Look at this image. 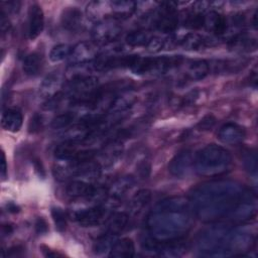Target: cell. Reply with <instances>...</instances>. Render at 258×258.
I'll return each instance as SVG.
<instances>
[{"label": "cell", "instance_id": "obj_8", "mask_svg": "<svg viewBox=\"0 0 258 258\" xmlns=\"http://www.w3.org/2000/svg\"><path fill=\"white\" fill-rule=\"evenodd\" d=\"M256 215V197L249 190H244L240 201L227 216L231 223H243Z\"/></svg>", "mask_w": 258, "mask_h": 258}, {"label": "cell", "instance_id": "obj_16", "mask_svg": "<svg viewBox=\"0 0 258 258\" xmlns=\"http://www.w3.org/2000/svg\"><path fill=\"white\" fill-rule=\"evenodd\" d=\"M204 27L215 34L222 36L228 32L230 25L228 19L224 15L216 11H210L209 13L205 14Z\"/></svg>", "mask_w": 258, "mask_h": 258}, {"label": "cell", "instance_id": "obj_42", "mask_svg": "<svg viewBox=\"0 0 258 258\" xmlns=\"http://www.w3.org/2000/svg\"><path fill=\"white\" fill-rule=\"evenodd\" d=\"M6 172H7V165H6V158L4 152H2V161H1V176L3 178L6 177Z\"/></svg>", "mask_w": 258, "mask_h": 258}, {"label": "cell", "instance_id": "obj_39", "mask_svg": "<svg viewBox=\"0 0 258 258\" xmlns=\"http://www.w3.org/2000/svg\"><path fill=\"white\" fill-rule=\"evenodd\" d=\"M35 231L38 234H45L48 231V226H47V223L45 222L44 219L38 218L35 221Z\"/></svg>", "mask_w": 258, "mask_h": 258}, {"label": "cell", "instance_id": "obj_26", "mask_svg": "<svg viewBox=\"0 0 258 258\" xmlns=\"http://www.w3.org/2000/svg\"><path fill=\"white\" fill-rule=\"evenodd\" d=\"M43 64V59L41 54L37 52H32L28 55L23 60L22 64V70L27 76H36L42 69Z\"/></svg>", "mask_w": 258, "mask_h": 258}, {"label": "cell", "instance_id": "obj_7", "mask_svg": "<svg viewBox=\"0 0 258 258\" xmlns=\"http://www.w3.org/2000/svg\"><path fill=\"white\" fill-rule=\"evenodd\" d=\"M174 2H162L159 8L153 14L152 26L157 30L170 33L173 32L178 25V15Z\"/></svg>", "mask_w": 258, "mask_h": 258}, {"label": "cell", "instance_id": "obj_17", "mask_svg": "<svg viewBox=\"0 0 258 258\" xmlns=\"http://www.w3.org/2000/svg\"><path fill=\"white\" fill-rule=\"evenodd\" d=\"M129 221V215L124 212L113 213L106 221L105 234L116 237L123 232Z\"/></svg>", "mask_w": 258, "mask_h": 258}, {"label": "cell", "instance_id": "obj_3", "mask_svg": "<svg viewBox=\"0 0 258 258\" xmlns=\"http://www.w3.org/2000/svg\"><path fill=\"white\" fill-rule=\"evenodd\" d=\"M197 248L206 257H228L243 254L253 243L250 233L234 229L224 223H216L200 232Z\"/></svg>", "mask_w": 258, "mask_h": 258}, {"label": "cell", "instance_id": "obj_43", "mask_svg": "<svg viewBox=\"0 0 258 258\" xmlns=\"http://www.w3.org/2000/svg\"><path fill=\"white\" fill-rule=\"evenodd\" d=\"M42 252H43L44 256H46V257H56V256H61V254H59V253H57V252H53L52 250H49V249H47V250H42Z\"/></svg>", "mask_w": 258, "mask_h": 258}, {"label": "cell", "instance_id": "obj_25", "mask_svg": "<svg viewBox=\"0 0 258 258\" xmlns=\"http://www.w3.org/2000/svg\"><path fill=\"white\" fill-rule=\"evenodd\" d=\"M151 201V191L149 189L138 190L131 199L129 203V211L132 215L140 214L144 208L148 206Z\"/></svg>", "mask_w": 258, "mask_h": 258}, {"label": "cell", "instance_id": "obj_44", "mask_svg": "<svg viewBox=\"0 0 258 258\" xmlns=\"http://www.w3.org/2000/svg\"><path fill=\"white\" fill-rule=\"evenodd\" d=\"M12 231H13V229L10 225H3L2 226V234L3 235H9Z\"/></svg>", "mask_w": 258, "mask_h": 258}, {"label": "cell", "instance_id": "obj_34", "mask_svg": "<svg viewBox=\"0 0 258 258\" xmlns=\"http://www.w3.org/2000/svg\"><path fill=\"white\" fill-rule=\"evenodd\" d=\"M115 237H112V236H109L107 234L104 233L103 236H101L95 243V246H94V250L96 253H102V252H105L107 250H110L112 244L114 243L113 242V239Z\"/></svg>", "mask_w": 258, "mask_h": 258}, {"label": "cell", "instance_id": "obj_1", "mask_svg": "<svg viewBox=\"0 0 258 258\" xmlns=\"http://www.w3.org/2000/svg\"><path fill=\"white\" fill-rule=\"evenodd\" d=\"M244 190L235 181L212 180L204 182L192 190L189 207L196 217L204 222L226 219L240 201Z\"/></svg>", "mask_w": 258, "mask_h": 258}, {"label": "cell", "instance_id": "obj_10", "mask_svg": "<svg viewBox=\"0 0 258 258\" xmlns=\"http://www.w3.org/2000/svg\"><path fill=\"white\" fill-rule=\"evenodd\" d=\"M194 166V156L189 149H183L177 152L168 163V171L177 178H183L188 175Z\"/></svg>", "mask_w": 258, "mask_h": 258}, {"label": "cell", "instance_id": "obj_33", "mask_svg": "<svg viewBox=\"0 0 258 258\" xmlns=\"http://www.w3.org/2000/svg\"><path fill=\"white\" fill-rule=\"evenodd\" d=\"M51 217L56 230L59 232H63L67 228V216L62 209L58 207H53L51 209Z\"/></svg>", "mask_w": 258, "mask_h": 258}, {"label": "cell", "instance_id": "obj_21", "mask_svg": "<svg viewBox=\"0 0 258 258\" xmlns=\"http://www.w3.org/2000/svg\"><path fill=\"white\" fill-rule=\"evenodd\" d=\"M111 6V15L112 18L126 19L130 17L137 8V3L134 1H126V0H118V1H110Z\"/></svg>", "mask_w": 258, "mask_h": 258}, {"label": "cell", "instance_id": "obj_36", "mask_svg": "<svg viewBox=\"0 0 258 258\" xmlns=\"http://www.w3.org/2000/svg\"><path fill=\"white\" fill-rule=\"evenodd\" d=\"M63 97H64V93L58 92V93H56L55 95H53V96L47 98L46 101H45V102L43 103V105H42V109H43V110H46V111L55 109V108L59 105V103L61 102V100L63 99Z\"/></svg>", "mask_w": 258, "mask_h": 258}, {"label": "cell", "instance_id": "obj_5", "mask_svg": "<svg viewBox=\"0 0 258 258\" xmlns=\"http://www.w3.org/2000/svg\"><path fill=\"white\" fill-rule=\"evenodd\" d=\"M98 88L99 82L96 77L91 75L81 76L70 80L66 87L64 96L69 97L74 104L88 107Z\"/></svg>", "mask_w": 258, "mask_h": 258}, {"label": "cell", "instance_id": "obj_2", "mask_svg": "<svg viewBox=\"0 0 258 258\" xmlns=\"http://www.w3.org/2000/svg\"><path fill=\"white\" fill-rule=\"evenodd\" d=\"M189 201L182 197H170L157 203L146 220L147 231L157 241L181 239L190 229Z\"/></svg>", "mask_w": 258, "mask_h": 258}, {"label": "cell", "instance_id": "obj_22", "mask_svg": "<svg viewBox=\"0 0 258 258\" xmlns=\"http://www.w3.org/2000/svg\"><path fill=\"white\" fill-rule=\"evenodd\" d=\"M23 117L20 111L16 109H7L2 114L1 125L3 129L9 132H17L21 128Z\"/></svg>", "mask_w": 258, "mask_h": 258}, {"label": "cell", "instance_id": "obj_29", "mask_svg": "<svg viewBox=\"0 0 258 258\" xmlns=\"http://www.w3.org/2000/svg\"><path fill=\"white\" fill-rule=\"evenodd\" d=\"M152 35L145 30H134L129 32L126 37L125 41L130 46H145L151 39Z\"/></svg>", "mask_w": 258, "mask_h": 258}, {"label": "cell", "instance_id": "obj_23", "mask_svg": "<svg viewBox=\"0 0 258 258\" xmlns=\"http://www.w3.org/2000/svg\"><path fill=\"white\" fill-rule=\"evenodd\" d=\"M212 40L199 33H187L181 39V45L187 50H200L211 45Z\"/></svg>", "mask_w": 258, "mask_h": 258}, {"label": "cell", "instance_id": "obj_28", "mask_svg": "<svg viewBox=\"0 0 258 258\" xmlns=\"http://www.w3.org/2000/svg\"><path fill=\"white\" fill-rule=\"evenodd\" d=\"M230 46L236 50L251 51L256 49V39L245 34H236L230 40Z\"/></svg>", "mask_w": 258, "mask_h": 258}, {"label": "cell", "instance_id": "obj_41", "mask_svg": "<svg viewBox=\"0 0 258 258\" xmlns=\"http://www.w3.org/2000/svg\"><path fill=\"white\" fill-rule=\"evenodd\" d=\"M23 250H24V248L22 246L11 247L7 252V256H9V257H19L23 254Z\"/></svg>", "mask_w": 258, "mask_h": 258}, {"label": "cell", "instance_id": "obj_27", "mask_svg": "<svg viewBox=\"0 0 258 258\" xmlns=\"http://www.w3.org/2000/svg\"><path fill=\"white\" fill-rule=\"evenodd\" d=\"M210 73V64L204 59L192 61L187 69V77L192 81H200L205 79Z\"/></svg>", "mask_w": 258, "mask_h": 258}, {"label": "cell", "instance_id": "obj_9", "mask_svg": "<svg viewBox=\"0 0 258 258\" xmlns=\"http://www.w3.org/2000/svg\"><path fill=\"white\" fill-rule=\"evenodd\" d=\"M122 33V27L118 20L114 18H106L100 20L93 28L92 35L96 42L107 44L115 41Z\"/></svg>", "mask_w": 258, "mask_h": 258}, {"label": "cell", "instance_id": "obj_35", "mask_svg": "<svg viewBox=\"0 0 258 258\" xmlns=\"http://www.w3.org/2000/svg\"><path fill=\"white\" fill-rule=\"evenodd\" d=\"M43 117L42 115L35 113L28 123V132L29 133H37L43 128Z\"/></svg>", "mask_w": 258, "mask_h": 258}, {"label": "cell", "instance_id": "obj_20", "mask_svg": "<svg viewBox=\"0 0 258 258\" xmlns=\"http://www.w3.org/2000/svg\"><path fill=\"white\" fill-rule=\"evenodd\" d=\"M109 256L114 258H130L135 255L134 242L129 238H122L114 241L110 250Z\"/></svg>", "mask_w": 258, "mask_h": 258}, {"label": "cell", "instance_id": "obj_12", "mask_svg": "<svg viewBox=\"0 0 258 258\" xmlns=\"http://www.w3.org/2000/svg\"><path fill=\"white\" fill-rule=\"evenodd\" d=\"M98 57L97 47L90 42H79L73 46L70 58L73 64H87Z\"/></svg>", "mask_w": 258, "mask_h": 258}, {"label": "cell", "instance_id": "obj_24", "mask_svg": "<svg viewBox=\"0 0 258 258\" xmlns=\"http://www.w3.org/2000/svg\"><path fill=\"white\" fill-rule=\"evenodd\" d=\"M61 86V78L59 76V74L56 73H52L48 76H46L44 78V80L42 81L40 87H39V93L46 97L49 98L53 95H55L56 93L60 92L59 88Z\"/></svg>", "mask_w": 258, "mask_h": 258}, {"label": "cell", "instance_id": "obj_40", "mask_svg": "<svg viewBox=\"0 0 258 258\" xmlns=\"http://www.w3.org/2000/svg\"><path fill=\"white\" fill-rule=\"evenodd\" d=\"M0 27H1V31L3 34L5 32H7L10 28V22H9L8 18L6 17V14L3 11L0 12Z\"/></svg>", "mask_w": 258, "mask_h": 258}, {"label": "cell", "instance_id": "obj_30", "mask_svg": "<svg viewBox=\"0 0 258 258\" xmlns=\"http://www.w3.org/2000/svg\"><path fill=\"white\" fill-rule=\"evenodd\" d=\"M73 47L66 43H59L54 45L49 52V59L53 62L60 61L71 55Z\"/></svg>", "mask_w": 258, "mask_h": 258}, {"label": "cell", "instance_id": "obj_15", "mask_svg": "<svg viewBox=\"0 0 258 258\" xmlns=\"http://www.w3.org/2000/svg\"><path fill=\"white\" fill-rule=\"evenodd\" d=\"M44 26V16L41 7L32 4L28 9L27 34L30 39H35L42 32Z\"/></svg>", "mask_w": 258, "mask_h": 258}, {"label": "cell", "instance_id": "obj_14", "mask_svg": "<svg viewBox=\"0 0 258 258\" xmlns=\"http://www.w3.org/2000/svg\"><path fill=\"white\" fill-rule=\"evenodd\" d=\"M218 137L220 141L225 144H238L246 137V131L242 126L233 122H228L221 126L218 132Z\"/></svg>", "mask_w": 258, "mask_h": 258}, {"label": "cell", "instance_id": "obj_19", "mask_svg": "<svg viewBox=\"0 0 258 258\" xmlns=\"http://www.w3.org/2000/svg\"><path fill=\"white\" fill-rule=\"evenodd\" d=\"M94 188L95 186L92 183L87 182L86 180L73 179L68 183L66 187V194L68 197L72 199H80V198L89 199Z\"/></svg>", "mask_w": 258, "mask_h": 258}, {"label": "cell", "instance_id": "obj_38", "mask_svg": "<svg viewBox=\"0 0 258 258\" xmlns=\"http://www.w3.org/2000/svg\"><path fill=\"white\" fill-rule=\"evenodd\" d=\"M216 123V119L214 116L212 115H207L206 117H204L198 124V127L202 130H209L211 129Z\"/></svg>", "mask_w": 258, "mask_h": 258}, {"label": "cell", "instance_id": "obj_4", "mask_svg": "<svg viewBox=\"0 0 258 258\" xmlns=\"http://www.w3.org/2000/svg\"><path fill=\"white\" fill-rule=\"evenodd\" d=\"M194 165L196 171L202 176H219L230 169L232 155L223 146L209 144L197 153L194 158Z\"/></svg>", "mask_w": 258, "mask_h": 258}, {"label": "cell", "instance_id": "obj_37", "mask_svg": "<svg viewBox=\"0 0 258 258\" xmlns=\"http://www.w3.org/2000/svg\"><path fill=\"white\" fill-rule=\"evenodd\" d=\"M166 41L161 38V37H158V36H152L151 39L149 40V42L147 43L146 47L149 51L151 52H156V51H159L160 49H162L165 45Z\"/></svg>", "mask_w": 258, "mask_h": 258}, {"label": "cell", "instance_id": "obj_18", "mask_svg": "<svg viewBox=\"0 0 258 258\" xmlns=\"http://www.w3.org/2000/svg\"><path fill=\"white\" fill-rule=\"evenodd\" d=\"M60 22L67 30L77 31L83 25V14L77 7H68L61 13Z\"/></svg>", "mask_w": 258, "mask_h": 258}, {"label": "cell", "instance_id": "obj_11", "mask_svg": "<svg viewBox=\"0 0 258 258\" xmlns=\"http://www.w3.org/2000/svg\"><path fill=\"white\" fill-rule=\"evenodd\" d=\"M106 216V210L102 206L83 209L74 213V219L82 227H94L99 225Z\"/></svg>", "mask_w": 258, "mask_h": 258}, {"label": "cell", "instance_id": "obj_31", "mask_svg": "<svg viewBox=\"0 0 258 258\" xmlns=\"http://www.w3.org/2000/svg\"><path fill=\"white\" fill-rule=\"evenodd\" d=\"M74 120H75V113L66 112L57 115L51 121V127L54 129H63L69 127L74 122Z\"/></svg>", "mask_w": 258, "mask_h": 258}, {"label": "cell", "instance_id": "obj_13", "mask_svg": "<svg viewBox=\"0 0 258 258\" xmlns=\"http://www.w3.org/2000/svg\"><path fill=\"white\" fill-rule=\"evenodd\" d=\"M134 185V178L130 175H124L115 180L112 186L108 189L107 201L110 205L115 206L120 203V201L125 197L128 190Z\"/></svg>", "mask_w": 258, "mask_h": 258}, {"label": "cell", "instance_id": "obj_6", "mask_svg": "<svg viewBox=\"0 0 258 258\" xmlns=\"http://www.w3.org/2000/svg\"><path fill=\"white\" fill-rule=\"evenodd\" d=\"M180 62L181 57L179 55L159 57H140L137 55L130 70L136 75H160L172 70Z\"/></svg>", "mask_w": 258, "mask_h": 258}, {"label": "cell", "instance_id": "obj_32", "mask_svg": "<svg viewBox=\"0 0 258 258\" xmlns=\"http://www.w3.org/2000/svg\"><path fill=\"white\" fill-rule=\"evenodd\" d=\"M243 164L245 169L254 175L257 172V155L254 150H247L243 155Z\"/></svg>", "mask_w": 258, "mask_h": 258}]
</instances>
